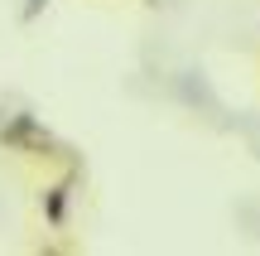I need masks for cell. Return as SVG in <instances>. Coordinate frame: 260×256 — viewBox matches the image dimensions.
<instances>
[{
	"label": "cell",
	"instance_id": "1",
	"mask_svg": "<svg viewBox=\"0 0 260 256\" xmlns=\"http://www.w3.org/2000/svg\"><path fill=\"white\" fill-rule=\"evenodd\" d=\"M68 203H73V179L39 189V213H48V227H53V232L68 227Z\"/></svg>",
	"mask_w": 260,
	"mask_h": 256
}]
</instances>
